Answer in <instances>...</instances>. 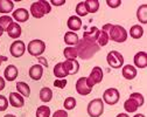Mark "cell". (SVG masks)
I'll return each mask as SVG.
<instances>
[{
  "mask_svg": "<svg viewBox=\"0 0 147 117\" xmlns=\"http://www.w3.org/2000/svg\"><path fill=\"white\" fill-rule=\"evenodd\" d=\"M75 49L77 52L78 57H81L82 60H89V58H91L96 53L99 52L100 47L97 45V42H91V41L82 39L75 46Z\"/></svg>",
  "mask_w": 147,
  "mask_h": 117,
  "instance_id": "obj_1",
  "label": "cell"
},
{
  "mask_svg": "<svg viewBox=\"0 0 147 117\" xmlns=\"http://www.w3.org/2000/svg\"><path fill=\"white\" fill-rule=\"evenodd\" d=\"M50 11H51V5L49 1H46V0H39V1H35L30 5V15L35 19L43 18L46 14L50 13Z\"/></svg>",
  "mask_w": 147,
  "mask_h": 117,
  "instance_id": "obj_2",
  "label": "cell"
},
{
  "mask_svg": "<svg viewBox=\"0 0 147 117\" xmlns=\"http://www.w3.org/2000/svg\"><path fill=\"white\" fill-rule=\"evenodd\" d=\"M110 40H112L118 44H123L127 40V32L126 29L120 25H112L111 29L109 32Z\"/></svg>",
  "mask_w": 147,
  "mask_h": 117,
  "instance_id": "obj_3",
  "label": "cell"
},
{
  "mask_svg": "<svg viewBox=\"0 0 147 117\" xmlns=\"http://www.w3.org/2000/svg\"><path fill=\"white\" fill-rule=\"evenodd\" d=\"M88 115L90 117H100L104 112V102L102 99H95L90 101L86 108Z\"/></svg>",
  "mask_w": 147,
  "mask_h": 117,
  "instance_id": "obj_4",
  "label": "cell"
},
{
  "mask_svg": "<svg viewBox=\"0 0 147 117\" xmlns=\"http://www.w3.org/2000/svg\"><path fill=\"white\" fill-rule=\"evenodd\" d=\"M46 50V44L40 40V39H35V40H32L28 46H27V52L29 53V55L39 57L41 56Z\"/></svg>",
  "mask_w": 147,
  "mask_h": 117,
  "instance_id": "obj_5",
  "label": "cell"
},
{
  "mask_svg": "<svg viewBox=\"0 0 147 117\" xmlns=\"http://www.w3.org/2000/svg\"><path fill=\"white\" fill-rule=\"evenodd\" d=\"M106 61L111 68L119 69L124 66V56L117 50H111L106 55Z\"/></svg>",
  "mask_w": 147,
  "mask_h": 117,
  "instance_id": "obj_6",
  "label": "cell"
},
{
  "mask_svg": "<svg viewBox=\"0 0 147 117\" xmlns=\"http://www.w3.org/2000/svg\"><path fill=\"white\" fill-rule=\"evenodd\" d=\"M103 102H105L109 105H115L119 102L120 100V94L119 90L116 88H109L104 91L103 94Z\"/></svg>",
  "mask_w": 147,
  "mask_h": 117,
  "instance_id": "obj_7",
  "label": "cell"
},
{
  "mask_svg": "<svg viewBox=\"0 0 147 117\" xmlns=\"http://www.w3.org/2000/svg\"><path fill=\"white\" fill-rule=\"evenodd\" d=\"M103 76H104L103 69L100 67H98V66L94 67L92 70H91V73H90V75L88 76V83H89V86L94 88L95 84L100 83L103 81Z\"/></svg>",
  "mask_w": 147,
  "mask_h": 117,
  "instance_id": "obj_8",
  "label": "cell"
},
{
  "mask_svg": "<svg viewBox=\"0 0 147 117\" xmlns=\"http://www.w3.org/2000/svg\"><path fill=\"white\" fill-rule=\"evenodd\" d=\"M26 52V45L21 40H15L11 47H9V53L13 57H21Z\"/></svg>",
  "mask_w": 147,
  "mask_h": 117,
  "instance_id": "obj_9",
  "label": "cell"
},
{
  "mask_svg": "<svg viewBox=\"0 0 147 117\" xmlns=\"http://www.w3.org/2000/svg\"><path fill=\"white\" fill-rule=\"evenodd\" d=\"M76 91L82 95V96H86L92 91V87H90L88 83V77H80L76 82Z\"/></svg>",
  "mask_w": 147,
  "mask_h": 117,
  "instance_id": "obj_10",
  "label": "cell"
},
{
  "mask_svg": "<svg viewBox=\"0 0 147 117\" xmlns=\"http://www.w3.org/2000/svg\"><path fill=\"white\" fill-rule=\"evenodd\" d=\"M8 102L13 108H22L25 105V99L19 93H11L8 96Z\"/></svg>",
  "mask_w": 147,
  "mask_h": 117,
  "instance_id": "obj_11",
  "label": "cell"
},
{
  "mask_svg": "<svg viewBox=\"0 0 147 117\" xmlns=\"http://www.w3.org/2000/svg\"><path fill=\"white\" fill-rule=\"evenodd\" d=\"M133 63L136 68L144 69L147 67V53L146 52H138L133 57Z\"/></svg>",
  "mask_w": 147,
  "mask_h": 117,
  "instance_id": "obj_12",
  "label": "cell"
},
{
  "mask_svg": "<svg viewBox=\"0 0 147 117\" xmlns=\"http://www.w3.org/2000/svg\"><path fill=\"white\" fill-rule=\"evenodd\" d=\"M13 19L16 22H26L29 19V12L26 8H16L15 11H13L12 13Z\"/></svg>",
  "mask_w": 147,
  "mask_h": 117,
  "instance_id": "obj_13",
  "label": "cell"
},
{
  "mask_svg": "<svg viewBox=\"0 0 147 117\" xmlns=\"http://www.w3.org/2000/svg\"><path fill=\"white\" fill-rule=\"evenodd\" d=\"M67 26L70 29V32H77L82 28V20L81 18H78L77 15H71L69 16L68 21H67Z\"/></svg>",
  "mask_w": 147,
  "mask_h": 117,
  "instance_id": "obj_14",
  "label": "cell"
},
{
  "mask_svg": "<svg viewBox=\"0 0 147 117\" xmlns=\"http://www.w3.org/2000/svg\"><path fill=\"white\" fill-rule=\"evenodd\" d=\"M63 66L67 69V71H68L69 75H75L80 70V63H78V61L76 60V58L63 61Z\"/></svg>",
  "mask_w": 147,
  "mask_h": 117,
  "instance_id": "obj_15",
  "label": "cell"
},
{
  "mask_svg": "<svg viewBox=\"0 0 147 117\" xmlns=\"http://www.w3.org/2000/svg\"><path fill=\"white\" fill-rule=\"evenodd\" d=\"M18 75H19V70H18V68H16L14 65L7 66V67L5 68V70H4V79H5L6 81L12 82V81L16 80Z\"/></svg>",
  "mask_w": 147,
  "mask_h": 117,
  "instance_id": "obj_16",
  "label": "cell"
},
{
  "mask_svg": "<svg viewBox=\"0 0 147 117\" xmlns=\"http://www.w3.org/2000/svg\"><path fill=\"white\" fill-rule=\"evenodd\" d=\"M28 74H29V77H30L32 80L39 81V80H41V77L43 75V67L41 65H39V63L38 65H33L29 68Z\"/></svg>",
  "mask_w": 147,
  "mask_h": 117,
  "instance_id": "obj_17",
  "label": "cell"
},
{
  "mask_svg": "<svg viewBox=\"0 0 147 117\" xmlns=\"http://www.w3.org/2000/svg\"><path fill=\"white\" fill-rule=\"evenodd\" d=\"M121 68H123L121 69V74L124 76V79H126V80H133V79H136V76L138 74V70H137V68L134 66H132V65H125Z\"/></svg>",
  "mask_w": 147,
  "mask_h": 117,
  "instance_id": "obj_18",
  "label": "cell"
},
{
  "mask_svg": "<svg viewBox=\"0 0 147 117\" xmlns=\"http://www.w3.org/2000/svg\"><path fill=\"white\" fill-rule=\"evenodd\" d=\"M7 34L11 39H19L21 36V33H22V29H21V26L18 24V22H13L11 24V26L7 28Z\"/></svg>",
  "mask_w": 147,
  "mask_h": 117,
  "instance_id": "obj_19",
  "label": "cell"
},
{
  "mask_svg": "<svg viewBox=\"0 0 147 117\" xmlns=\"http://www.w3.org/2000/svg\"><path fill=\"white\" fill-rule=\"evenodd\" d=\"M99 32H100L99 28H97V27H91L90 31H85V32L83 33V39H84V40H88V41H91V42H97Z\"/></svg>",
  "mask_w": 147,
  "mask_h": 117,
  "instance_id": "obj_20",
  "label": "cell"
},
{
  "mask_svg": "<svg viewBox=\"0 0 147 117\" xmlns=\"http://www.w3.org/2000/svg\"><path fill=\"white\" fill-rule=\"evenodd\" d=\"M80 41V37L77 35V33L75 32H67L64 34V42L68 45V47H74V46H76Z\"/></svg>",
  "mask_w": 147,
  "mask_h": 117,
  "instance_id": "obj_21",
  "label": "cell"
},
{
  "mask_svg": "<svg viewBox=\"0 0 147 117\" xmlns=\"http://www.w3.org/2000/svg\"><path fill=\"white\" fill-rule=\"evenodd\" d=\"M54 75H55L56 79H65V77L69 75L67 69L63 66V62H59V63L55 65V67H54Z\"/></svg>",
  "mask_w": 147,
  "mask_h": 117,
  "instance_id": "obj_22",
  "label": "cell"
},
{
  "mask_svg": "<svg viewBox=\"0 0 147 117\" xmlns=\"http://www.w3.org/2000/svg\"><path fill=\"white\" fill-rule=\"evenodd\" d=\"M137 18L140 24H147V4H142L137 10Z\"/></svg>",
  "mask_w": 147,
  "mask_h": 117,
  "instance_id": "obj_23",
  "label": "cell"
},
{
  "mask_svg": "<svg viewBox=\"0 0 147 117\" xmlns=\"http://www.w3.org/2000/svg\"><path fill=\"white\" fill-rule=\"evenodd\" d=\"M14 10V3L12 0H0V13L8 14Z\"/></svg>",
  "mask_w": 147,
  "mask_h": 117,
  "instance_id": "obj_24",
  "label": "cell"
},
{
  "mask_svg": "<svg viewBox=\"0 0 147 117\" xmlns=\"http://www.w3.org/2000/svg\"><path fill=\"white\" fill-rule=\"evenodd\" d=\"M84 5H85V8H86V12L91 13V14L96 13L99 10V1L98 0H85Z\"/></svg>",
  "mask_w": 147,
  "mask_h": 117,
  "instance_id": "obj_25",
  "label": "cell"
},
{
  "mask_svg": "<svg viewBox=\"0 0 147 117\" xmlns=\"http://www.w3.org/2000/svg\"><path fill=\"white\" fill-rule=\"evenodd\" d=\"M16 93H19L24 97H29L30 88L26 82H16Z\"/></svg>",
  "mask_w": 147,
  "mask_h": 117,
  "instance_id": "obj_26",
  "label": "cell"
},
{
  "mask_svg": "<svg viewBox=\"0 0 147 117\" xmlns=\"http://www.w3.org/2000/svg\"><path fill=\"white\" fill-rule=\"evenodd\" d=\"M51 99H53V90L48 87H43L40 90V100L45 103H48L51 101Z\"/></svg>",
  "mask_w": 147,
  "mask_h": 117,
  "instance_id": "obj_27",
  "label": "cell"
},
{
  "mask_svg": "<svg viewBox=\"0 0 147 117\" xmlns=\"http://www.w3.org/2000/svg\"><path fill=\"white\" fill-rule=\"evenodd\" d=\"M144 35V28L141 25H134L131 27L130 29V36L132 39H136V40H138V39H141Z\"/></svg>",
  "mask_w": 147,
  "mask_h": 117,
  "instance_id": "obj_28",
  "label": "cell"
},
{
  "mask_svg": "<svg viewBox=\"0 0 147 117\" xmlns=\"http://www.w3.org/2000/svg\"><path fill=\"white\" fill-rule=\"evenodd\" d=\"M109 41H110L109 34H107L106 32H104V31L100 29L99 35H98V39H97V45H98L99 47H104V46H106V45L109 44Z\"/></svg>",
  "mask_w": 147,
  "mask_h": 117,
  "instance_id": "obj_29",
  "label": "cell"
},
{
  "mask_svg": "<svg viewBox=\"0 0 147 117\" xmlns=\"http://www.w3.org/2000/svg\"><path fill=\"white\" fill-rule=\"evenodd\" d=\"M130 99L138 105V108L142 107L144 103H145V99H144V95L140 94V93H132L130 95Z\"/></svg>",
  "mask_w": 147,
  "mask_h": 117,
  "instance_id": "obj_30",
  "label": "cell"
},
{
  "mask_svg": "<svg viewBox=\"0 0 147 117\" xmlns=\"http://www.w3.org/2000/svg\"><path fill=\"white\" fill-rule=\"evenodd\" d=\"M13 22H14L13 19L9 15H1V16H0V27H1L4 31H7V28Z\"/></svg>",
  "mask_w": 147,
  "mask_h": 117,
  "instance_id": "obj_31",
  "label": "cell"
},
{
  "mask_svg": "<svg viewBox=\"0 0 147 117\" xmlns=\"http://www.w3.org/2000/svg\"><path fill=\"white\" fill-rule=\"evenodd\" d=\"M76 104H77V102H76L75 97H67L63 102V108H64V110H72L76 108Z\"/></svg>",
  "mask_w": 147,
  "mask_h": 117,
  "instance_id": "obj_32",
  "label": "cell"
},
{
  "mask_svg": "<svg viewBox=\"0 0 147 117\" xmlns=\"http://www.w3.org/2000/svg\"><path fill=\"white\" fill-rule=\"evenodd\" d=\"M63 55L67 60H72V58L77 57V52H76L75 47H67L63 50Z\"/></svg>",
  "mask_w": 147,
  "mask_h": 117,
  "instance_id": "obj_33",
  "label": "cell"
},
{
  "mask_svg": "<svg viewBox=\"0 0 147 117\" xmlns=\"http://www.w3.org/2000/svg\"><path fill=\"white\" fill-rule=\"evenodd\" d=\"M36 117H50V108L47 105H40L36 109Z\"/></svg>",
  "mask_w": 147,
  "mask_h": 117,
  "instance_id": "obj_34",
  "label": "cell"
},
{
  "mask_svg": "<svg viewBox=\"0 0 147 117\" xmlns=\"http://www.w3.org/2000/svg\"><path fill=\"white\" fill-rule=\"evenodd\" d=\"M124 109L126 110V112H136L138 110V105L131 100V99H128L124 102Z\"/></svg>",
  "mask_w": 147,
  "mask_h": 117,
  "instance_id": "obj_35",
  "label": "cell"
},
{
  "mask_svg": "<svg viewBox=\"0 0 147 117\" xmlns=\"http://www.w3.org/2000/svg\"><path fill=\"white\" fill-rule=\"evenodd\" d=\"M76 14H77V16L80 18V16H85V15H88V12H86V8H85V5H84V1H81V3H78L77 4V6H76Z\"/></svg>",
  "mask_w": 147,
  "mask_h": 117,
  "instance_id": "obj_36",
  "label": "cell"
},
{
  "mask_svg": "<svg viewBox=\"0 0 147 117\" xmlns=\"http://www.w3.org/2000/svg\"><path fill=\"white\" fill-rule=\"evenodd\" d=\"M8 104H9L8 100L4 95H0V111H5L8 108Z\"/></svg>",
  "mask_w": 147,
  "mask_h": 117,
  "instance_id": "obj_37",
  "label": "cell"
},
{
  "mask_svg": "<svg viewBox=\"0 0 147 117\" xmlns=\"http://www.w3.org/2000/svg\"><path fill=\"white\" fill-rule=\"evenodd\" d=\"M106 5L111 8H117L121 5V0H106Z\"/></svg>",
  "mask_w": 147,
  "mask_h": 117,
  "instance_id": "obj_38",
  "label": "cell"
},
{
  "mask_svg": "<svg viewBox=\"0 0 147 117\" xmlns=\"http://www.w3.org/2000/svg\"><path fill=\"white\" fill-rule=\"evenodd\" d=\"M54 86L57 87V88H60V89H63V88L67 86V80H64V79L55 80V81H54Z\"/></svg>",
  "mask_w": 147,
  "mask_h": 117,
  "instance_id": "obj_39",
  "label": "cell"
},
{
  "mask_svg": "<svg viewBox=\"0 0 147 117\" xmlns=\"http://www.w3.org/2000/svg\"><path fill=\"white\" fill-rule=\"evenodd\" d=\"M53 117H68L67 110H56L53 114Z\"/></svg>",
  "mask_w": 147,
  "mask_h": 117,
  "instance_id": "obj_40",
  "label": "cell"
},
{
  "mask_svg": "<svg viewBox=\"0 0 147 117\" xmlns=\"http://www.w3.org/2000/svg\"><path fill=\"white\" fill-rule=\"evenodd\" d=\"M65 4V0H51L50 1V5H54V6H62Z\"/></svg>",
  "mask_w": 147,
  "mask_h": 117,
  "instance_id": "obj_41",
  "label": "cell"
},
{
  "mask_svg": "<svg viewBox=\"0 0 147 117\" xmlns=\"http://www.w3.org/2000/svg\"><path fill=\"white\" fill-rule=\"evenodd\" d=\"M38 60H39V65H41V66H45V67H48L49 65H48V62H47V60H46V58L45 57H42V56H39L38 57Z\"/></svg>",
  "mask_w": 147,
  "mask_h": 117,
  "instance_id": "obj_42",
  "label": "cell"
},
{
  "mask_svg": "<svg viewBox=\"0 0 147 117\" xmlns=\"http://www.w3.org/2000/svg\"><path fill=\"white\" fill-rule=\"evenodd\" d=\"M111 27H112V24H105V25L102 27V31H104V32H106V33L109 34V32H110V29H111Z\"/></svg>",
  "mask_w": 147,
  "mask_h": 117,
  "instance_id": "obj_43",
  "label": "cell"
},
{
  "mask_svg": "<svg viewBox=\"0 0 147 117\" xmlns=\"http://www.w3.org/2000/svg\"><path fill=\"white\" fill-rule=\"evenodd\" d=\"M5 79H4V77L3 76H0V91H1L4 88H5Z\"/></svg>",
  "mask_w": 147,
  "mask_h": 117,
  "instance_id": "obj_44",
  "label": "cell"
},
{
  "mask_svg": "<svg viewBox=\"0 0 147 117\" xmlns=\"http://www.w3.org/2000/svg\"><path fill=\"white\" fill-rule=\"evenodd\" d=\"M7 61V56H4V55H0V66H1L3 62Z\"/></svg>",
  "mask_w": 147,
  "mask_h": 117,
  "instance_id": "obj_45",
  "label": "cell"
},
{
  "mask_svg": "<svg viewBox=\"0 0 147 117\" xmlns=\"http://www.w3.org/2000/svg\"><path fill=\"white\" fill-rule=\"evenodd\" d=\"M117 117H130V116H128V114H124V112H121V114H118Z\"/></svg>",
  "mask_w": 147,
  "mask_h": 117,
  "instance_id": "obj_46",
  "label": "cell"
},
{
  "mask_svg": "<svg viewBox=\"0 0 147 117\" xmlns=\"http://www.w3.org/2000/svg\"><path fill=\"white\" fill-rule=\"evenodd\" d=\"M133 117H145V115L144 114H136Z\"/></svg>",
  "mask_w": 147,
  "mask_h": 117,
  "instance_id": "obj_47",
  "label": "cell"
},
{
  "mask_svg": "<svg viewBox=\"0 0 147 117\" xmlns=\"http://www.w3.org/2000/svg\"><path fill=\"white\" fill-rule=\"evenodd\" d=\"M4 117H16V116H14V115H12V114H7V115H5Z\"/></svg>",
  "mask_w": 147,
  "mask_h": 117,
  "instance_id": "obj_48",
  "label": "cell"
},
{
  "mask_svg": "<svg viewBox=\"0 0 147 117\" xmlns=\"http://www.w3.org/2000/svg\"><path fill=\"white\" fill-rule=\"evenodd\" d=\"M4 32H5V31H4V29H3L1 27H0V36H1V35L4 34Z\"/></svg>",
  "mask_w": 147,
  "mask_h": 117,
  "instance_id": "obj_49",
  "label": "cell"
}]
</instances>
